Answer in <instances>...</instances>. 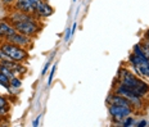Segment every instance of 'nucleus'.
<instances>
[{"instance_id":"obj_9","label":"nucleus","mask_w":149,"mask_h":127,"mask_svg":"<svg viewBox=\"0 0 149 127\" xmlns=\"http://www.w3.org/2000/svg\"><path fill=\"white\" fill-rule=\"evenodd\" d=\"M14 7L17 9V12H22L26 14H31L35 12V8L31 4V0H15Z\"/></svg>"},{"instance_id":"obj_22","label":"nucleus","mask_w":149,"mask_h":127,"mask_svg":"<svg viewBox=\"0 0 149 127\" xmlns=\"http://www.w3.org/2000/svg\"><path fill=\"white\" fill-rule=\"evenodd\" d=\"M48 68H49V62H48V63H46L45 66H44V68H42V71H41V75H42V76H44L45 73H46V71H48Z\"/></svg>"},{"instance_id":"obj_27","label":"nucleus","mask_w":149,"mask_h":127,"mask_svg":"<svg viewBox=\"0 0 149 127\" xmlns=\"http://www.w3.org/2000/svg\"><path fill=\"white\" fill-rule=\"evenodd\" d=\"M0 122H1V117H0Z\"/></svg>"},{"instance_id":"obj_12","label":"nucleus","mask_w":149,"mask_h":127,"mask_svg":"<svg viewBox=\"0 0 149 127\" xmlns=\"http://www.w3.org/2000/svg\"><path fill=\"white\" fill-rule=\"evenodd\" d=\"M139 46H140V49H141L143 54H144V57L149 60V40L144 39L143 41L139 42Z\"/></svg>"},{"instance_id":"obj_11","label":"nucleus","mask_w":149,"mask_h":127,"mask_svg":"<svg viewBox=\"0 0 149 127\" xmlns=\"http://www.w3.org/2000/svg\"><path fill=\"white\" fill-rule=\"evenodd\" d=\"M108 103L109 104H114V105H121V107H129L132 108V104L127 100L126 98L121 96V95L116 94V95H109L108 96Z\"/></svg>"},{"instance_id":"obj_16","label":"nucleus","mask_w":149,"mask_h":127,"mask_svg":"<svg viewBox=\"0 0 149 127\" xmlns=\"http://www.w3.org/2000/svg\"><path fill=\"white\" fill-rule=\"evenodd\" d=\"M122 126H125V127H129V126H135V119L132 118V117H130V116H127L125 119L122 121V123H121Z\"/></svg>"},{"instance_id":"obj_15","label":"nucleus","mask_w":149,"mask_h":127,"mask_svg":"<svg viewBox=\"0 0 149 127\" xmlns=\"http://www.w3.org/2000/svg\"><path fill=\"white\" fill-rule=\"evenodd\" d=\"M0 71H1V72L4 73L5 76H8L9 78H13L14 75H15V73H14L12 69H9V68H8V67H5V66H1V64H0Z\"/></svg>"},{"instance_id":"obj_7","label":"nucleus","mask_w":149,"mask_h":127,"mask_svg":"<svg viewBox=\"0 0 149 127\" xmlns=\"http://www.w3.org/2000/svg\"><path fill=\"white\" fill-rule=\"evenodd\" d=\"M7 40L9 42H12V44L22 46V48H26L27 45L31 44V40L29 39V36L23 35V33H19V32H14L13 35H10Z\"/></svg>"},{"instance_id":"obj_5","label":"nucleus","mask_w":149,"mask_h":127,"mask_svg":"<svg viewBox=\"0 0 149 127\" xmlns=\"http://www.w3.org/2000/svg\"><path fill=\"white\" fill-rule=\"evenodd\" d=\"M132 113V108L129 107H121V105L109 104V114L112 116L113 121L116 122H122L127 116Z\"/></svg>"},{"instance_id":"obj_2","label":"nucleus","mask_w":149,"mask_h":127,"mask_svg":"<svg viewBox=\"0 0 149 127\" xmlns=\"http://www.w3.org/2000/svg\"><path fill=\"white\" fill-rule=\"evenodd\" d=\"M1 50L4 51V54L7 55L9 59L12 60H15V62H23L29 58V53L22 46H18V45H14L12 42H4L1 45Z\"/></svg>"},{"instance_id":"obj_4","label":"nucleus","mask_w":149,"mask_h":127,"mask_svg":"<svg viewBox=\"0 0 149 127\" xmlns=\"http://www.w3.org/2000/svg\"><path fill=\"white\" fill-rule=\"evenodd\" d=\"M14 28L17 32L19 33H23L26 36H35L37 32L40 31V27L37 26L36 21L32 19H27V21H22V22H17V23H13Z\"/></svg>"},{"instance_id":"obj_21","label":"nucleus","mask_w":149,"mask_h":127,"mask_svg":"<svg viewBox=\"0 0 149 127\" xmlns=\"http://www.w3.org/2000/svg\"><path fill=\"white\" fill-rule=\"evenodd\" d=\"M7 58H8V57L4 54V51H3L1 49H0V62H1V60H4V59H7Z\"/></svg>"},{"instance_id":"obj_24","label":"nucleus","mask_w":149,"mask_h":127,"mask_svg":"<svg viewBox=\"0 0 149 127\" xmlns=\"http://www.w3.org/2000/svg\"><path fill=\"white\" fill-rule=\"evenodd\" d=\"M70 36H71V30H67L66 31V37H64V40L68 41V40H70Z\"/></svg>"},{"instance_id":"obj_8","label":"nucleus","mask_w":149,"mask_h":127,"mask_svg":"<svg viewBox=\"0 0 149 127\" xmlns=\"http://www.w3.org/2000/svg\"><path fill=\"white\" fill-rule=\"evenodd\" d=\"M35 12L37 13L39 17L45 18V17H50V15L53 14V12H54V9H53L46 1L40 0V3L36 5V8H35Z\"/></svg>"},{"instance_id":"obj_23","label":"nucleus","mask_w":149,"mask_h":127,"mask_svg":"<svg viewBox=\"0 0 149 127\" xmlns=\"http://www.w3.org/2000/svg\"><path fill=\"white\" fill-rule=\"evenodd\" d=\"M40 118H41V116H39V117H37V118H36V119L32 122V126H33V127L39 126V121H40Z\"/></svg>"},{"instance_id":"obj_28","label":"nucleus","mask_w":149,"mask_h":127,"mask_svg":"<svg viewBox=\"0 0 149 127\" xmlns=\"http://www.w3.org/2000/svg\"><path fill=\"white\" fill-rule=\"evenodd\" d=\"M73 1H76V0H73Z\"/></svg>"},{"instance_id":"obj_3","label":"nucleus","mask_w":149,"mask_h":127,"mask_svg":"<svg viewBox=\"0 0 149 127\" xmlns=\"http://www.w3.org/2000/svg\"><path fill=\"white\" fill-rule=\"evenodd\" d=\"M129 60L139 75L149 78V60L144 55H138V54H135V53H132L129 57Z\"/></svg>"},{"instance_id":"obj_18","label":"nucleus","mask_w":149,"mask_h":127,"mask_svg":"<svg viewBox=\"0 0 149 127\" xmlns=\"http://www.w3.org/2000/svg\"><path fill=\"white\" fill-rule=\"evenodd\" d=\"M55 69H57V64H54L52 68V72H50V76H49V80H48V85H50L53 82V77H54V73H55Z\"/></svg>"},{"instance_id":"obj_20","label":"nucleus","mask_w":149,"mask_h":127,"mask_svg":"<svg viewBox=\"0 0 149 127\" xmlns=\"http://www.w3.org/2000/svg\"><path fill=\"white\" fill-rule=\"evenodd\" d=\"M1 3L5 5H12L13 3H15V0H1Z\"/></svg>"},{"instance_id":"obj_1","label":"nucleus","mask_w":149,"mask_h":127,"mask_svg":"<svg viewBox=\"0 0 149 127\" xmlns=\"http://www.w3.org/2000/svg\"><path fill=\"white\" fill-rule=\"evenodd\" d=\"M118 81L121 85L126 86L127 89H130L132 92H135L138 96L144 98L149 94V85L147 82L141 81L140 78H138L135 75H132L130 71L121 68L118 72Z\"/></svg>"},{"instance_id":"obj_6","label":"nucleus","mask_w":149,"mask_h":127,"mask_svg":"<svg viewBox=\"0 0 149 127\" xmlns=\"http://www.w3.org/2000/svg\"><path fill=\"white\" fill-rule=\"evenodd\" d=\"M116 94H118V95H121V96L126 98L130 103L134 105V107H140V105H141V98L138 96V95H136L135 92H132L130 89H127L126 86L121 85V83L117 86Z\"/></svg>"},{"instance_id":"obj_10","label":"nucleus","mask_w":149,"mask_h":127,"mask_svg":"<svg viewBox=\"0 0 149 127\" xmlns=\"http://www.w3.org/2000/svg\"><path fill=\"white\" fill-rule=\"evenodd\" d=\"M17 32L14 26L9 24L7 21H0V37L1 39H8L10 35Z\"/></svg>"},{"instance_id":"obj_25","label":"nucleus","mask_w":149,"mask_h":127,"mask_svg":"<svg viewBox=\"0 0 149 127\" xmlns=\"http://www.w3.org/2000/svg\"><path fill=\"white\" fill-rule=\"evenodd\" d=\"M76 27H77V24H76V23H73V24H72V28H71V35H74V31H76Z\"/></svg>"},{"instance_id":"obj_17","label":"nucleus","mask_w":149,"mask_h":127,"mask_svg":"<svg viewBox=\"0 0 149 127\" xmlns=\"http://www.w3.org/2000/svg\"><path fill=\"white\" fill-rule=\"evenodd\" d=\"M21 85H22V82H21L19 78H17V77H13V78H10V86L13 89L21 87Z\"/></svg>"},{"instance_id":"obj_14","label":"nucleus","mask_w":149,"mask_h":127,"mask_svg":"<svg viewBox=\"0 0 149 127\" xmlns=\"http://www.w3.org/2000/svg\"><path fill=\"white\" fill-rule=\"evenodd\" d=\"M0 85L4 86V87L8 90H9V86H10V78H9L8 76H5L1 71H0Z\"/></svg>"},{"instance_id":"obj_26","label":"nucleus","mask_w":149,"mask_h":127,"mask_svg":"<svg viewBox=\"0 0 149 127\" xmlns=\"http://www.w3.org/2000/svg\"><path fill=\"white\" fill-rule=\"evenodd\" d=\"M145 39L149 40V30H147V32H145Z\"/></svg>"},{"instance_id":"obj_19","label":"nucleus","mask_w":149,"mask_h":127,"mask_svg":"<svg viewBox=\"0 0 149 127\" xmlns=\"http://www.w3.org/2000/svg\"><path fill=\"white\" fill-rule=\"evenodd\" d=\"M135 125L138 126V127H143V126H148L149 122H148V121H145V119H143V121H140L139 123H135Z\"/></svg>"},{"instance_id":"obj_13","label":"nucleus","mask_w":149,"mask_h":127,"mask_svg":"<svg viewBox=\"0 0 149 127\" xmlns=\"http://www.w3.org/2000/svg\"><path fill=\"white\" fill-rule=\"evenodd\" d=\"M8 110H9L8 100L4 96H0V116H3V114H7Z\"/></svg>"}]
</instances>
